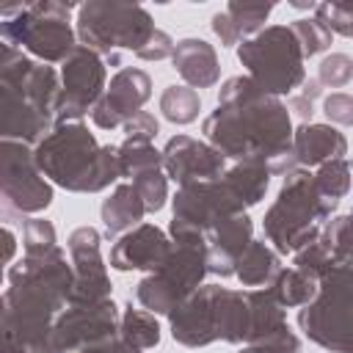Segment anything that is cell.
<instances>
[{
    "mask_svg": "<svg viewBox=\"0 0 353 353\" xmlns=\"http://www.w3.org/2000/svg\"><path fill=\"white\" fill-rule=\"evenodd\" d=\"M325 251L331 254L334 265H345V268H353V215H342V218H334L323 237H317Z\"/></svg>",
    "mask_w": 353,
    "mask_h": 353,
    "instance_id": "24",
    "label": "cell"
},
{
    "mask_svg": "<svg viewBox=\"0 0 353 353\" xmlns=\"http://www.w3.org/2000/svg\"><path fill=\"white\" fill-rule=\"evenodd\" d=\"M251 245V221L245 212L232 215L221 223H215L204 234L207 248V268L218 276H232L237 268V259Z\"/></svg>",
    "mask_w": 353,
    "mask_h": 353,
    "instance_id": "16",
    "label": "cell"
},
{
    "mask_svg": "<svg viewBox=\"0 0 353 353\" xmlns=\"http://www.w3.org/2000/svg\"><path fill=\"white\" fill-rule=\"evenodd\" d=\"M298 323L312 342L336 353H353V268H331L320 279L314 301L301 309Z\"/></svg>",
    "mask_w": 353,
    "mask_h": 353,
    "instance_id": "7",
    "label": "cell"
},
{
    "mask_svg": "<svg viewBox=\"0 0 353 353\" xmlns=\"http://www.w3.org/2000/svg\"><path fill=\"white\" fill-rule=\"evenodd\" d=\"M268 292L281 306H306L317 295V284H314L312 276L301 273L298 268H290V270H279V276L273 279Z\"/></svg>",
    "mask_w": 353,
    "mask_h": 353,
    "instance_id": "23",
    "label": "cell"
},
{
    "mask_svg": "<svg viewBox=\"0 0 353 353\" xmlns=\"http://www.w3.org/2000/svg\"><path fill=\"white\" fill-rule=\"evenodd\" d=\"M163 163H165L168 176L179 185L207 182V179L221 176L223 171V154L215 146H207L188 135H176L168 141L163 152Z\"/></svg>",
    "mask_w": 353,
    "mask_h": 353,
    "instance_id": "15",
    "label": "cell"
},
{
    "mask_svg": "<svg viewBox=\"0 0 353 353\" xmlns=\"http://www.w3.org/2000/svg\"><path fill=\"white\" fill-rule=\"evenodd\" d=\"M80 353H141L138 347H132L130 342H124V339H105V342H97V345H91V347H83Z\"/></svg>",
    "mask_w": 353,
    "mask_h": 353,
    "instance_id": "41",
    "label": "cell"
},
{
    "mask_svg": "<svg viewBox=\"0 0 353 353\" xmlns=\"http://www.w3.org/2000/svg\"><path fill=\"white\" fill-rule=\"evenodd\" d=\"M350 74H353V61L347 55H342V52H334L320 63V83L323 85L339 88V85H345L350 80Z\"/></svg>",
    "mask_w": 353,
    "mask_h": 353,
    "instance_id": "33",
    "label": "cell"
},
{
    "mask_svg": "<svg viewBox=\"0 0 353 353\" xmlns=\"http://www.w3.org/2000/svg\"><path fill=\"white\" fill-rule=\"evenodd\" d=\"M212 30L221 36V44H237L240 41V30L234 28V22L226 11H218L212 17Z\"/></svg>",
    "mask_w": 353,
    "mask_h": 353,
    "instance_id": "40",
    "label": "cell"
},
{
    "mask_svg": "<svg viewBox=\"0 0 353 353\" xmlns=\"http://www.w3.org/2000/svg\"><path fill=\"white\" fill-rule=\"evenodd\" d=\"M157 33L149 11L138 3L91 0L77 8V36L83 47L105 52L110 63H119V50H132L135 55Z\"/></svg>",
    "mask_w": 353,
    "mask_h": 353,
    "instance_id": "5",
    "label": "cell"
},
{
    "mask_svg": "<svg viewBox=\"0 0 353 353\" xmlns=\"http://www.w3.org/2000/svg\"><path fill=\"white\" fill-rule=\"evenodd\" d=\"M298 339H295V334L287 328V331H281V334H276V336H270V339H265V342H256V345H248L243 353H298Z\"/></svg>",
    "mask_w": 353,
    "mask_h": 353,
    "instance_id": "35",
    "label": "cell"
},
{
    "mask_svg": "<svg viewBox=\"0 0 353 353\" xmlns=\"http://www.w3.org/2000/svg\"><path fill=\"white\" fill-rule=\"evenodd\" d=\"M345 152H347V141L342 138V132H336L334 127H325V124H303L292 141V154L303 165L342 160Z\"/></svg>",
    "mask_w": 353,
    "mask_h": 353,
    "instance_id": "19",
    "label": "cell"
},
{
    "mask_svg": "<svg viewBox=\"0 0 353 353\" xmlns=\"http://www.w3.org/2000/svg\"><path fill=\"white\" fill-rule=\"evenodd\" d=\"M149 74L141 69H121L113 80L108 94L97 102V108L91 110L94 124L102 130H113L119 124H127L130 119H135L141 113V105L149 99Z\"/></svg>",
    "mask_w": 353,
    "mask_h": 353,
    "instance_id": "14",
    "label": "cell"
},
{
    "mask_svg": "<svg viewBox=\"0 0 353 353\" xmlns=\"http://www.w3.org/2000/svg\"><path fill=\"white\" fill-rule=\"evenodd\" d=\"M121 339L130 342L138 350L141 347H154L160 342V328L154 323V314L130 306L121 317Z\"/></svg>",
    "mask_w": 353,
    "mask_h": 353,
    "instance_id": "25",
    "label": "cell"
},
{
    "mask_svg": "<svg viewBox=\"0 0 353 353\" xmlns=\"http://www.w3.org/2000/svg\"><path fill=\"white\" fill-rule=\"evenodd\" d=\"M268 176H270V168L262 165V163H237L234 168L226 171L223 179L237 193V199L248 207V204H256L265 196Z\"/></svg>",
    "mask_w": 353,
    "mask_h": 353,
    "instance_id": "22",
    "label": "cell"
},
{
    "mask_svg": "<svg viewBox=\"0 0 353 353\" xmlns=\"http://www.w3.org/2000/svg\"><path fill=\"white\" fill-rule=\"evenodd\" d=\"M174 69L196 88H210L218 83L221 66H218V55L212 50V44H207L204 39H182L174 50Z\"/></svg>",
    "mask_w": 353,
    "mask_h": 353,
    "instance_id": "18",
    "label": "cell"
},
{
    "mask_svg": "<svg viewBox=\"0 0 353 353\" xmlns=\"http://www.w3.org/2000/svg\"><path fill=\"white\" fill-rule=\"evenodd\" d=\"M317 94H320L317 83H314V80H309V83L303 85V91L292 97V110H295L301 119H309V116H312V108H314V99H317Z\"/></svg>",
    "mask_w": 353,
    "mask_h": 353,
    "instance_id": "39",
    "label": "cell"
},
{
    "mask_svg": "<svg viewBox=\"0 0 353 353\" xmlns=\"http://www.w3.org/2000/svg\"><path fill=\"white\" fill-rule=\"evenodd\" d=\"M237 279L248 287H256V284H265L270 279L279 276V256L265 245V243H254L243 251V256L237 259V268H234Z\"/></svg>",
    "mask_w": 353,
    "mask_h": 353,
    "instance_id": "21",
    "label": "cell"
},
{
    "mask_svg": "<svg viewBox=\"0 0 353 353\" xmlns=\"http://www.w3.org/2000/svg\"><path fill=\"white\" fill-rule=\"evenodd\" d=\"M325 116L336 124L353 127V97L350 94H331L325 99Z\"/></svg>",
    "mask_w": 353,
    "mask_h": 353,
    "instance_id": "37",
    "label": "cell"
},
{
    "mask_svg": "<svg viewBox=\"0 0 353 353\" xmlns=\"http://www.w3.org/2000/svg\"><path fill=\"white\" fill-rule=\"evenodd\" d=\"M160 110L174 124H188L199 116V94L185 85H168L160 97Z\"/></svg>",
    "mask_w": 353,
    "mask_h": 353,
    "instance_id": "26",
    "label": "cell"
},
{
    "mask_svg": "<svg viewBox=\"0 0 353 353\" xmlns=\"http://www.w3.org/2000/svg\"><path fill=\"white\" fill-rule=\"evenodd\" d=\"M124 132H127V141H141V143H149L154 135H157V119L146 110H141L135 119H130L124 124Z\"/></svg>",
    "mask_w": 353,
    "mask_h": 353,
    "instance_id": "36",
    "label": "cell"
},
{
    "mask_svg": "<svg viewBox=\"0 0 353 353\" xmlns=\"http://www.w3.org/2000/svg\"><path fill=\"white\" fill-rule=\"evenodd\" d=\"M0 165H3V196L8 207H17L19 212H39L52 201V190L36 165V154H30L25 143L3 141Z\"/></svg>",
    "mask_w": 353,
    "mask_h": 353,
    "instance_id": "10",
    "label": "cell"
},
{
    "mask_svg": "<svg viewBox=\"0 0 353 353\" xmlns=\"http://www.w3.org/2000/svg\"><path fill=\"white\" fill-rule=\"evenodd\" d=\"M69 254H72V265H74V284H72L69 303L80 306V303L108 301L110 281H108V273H105V265L99 256V232L91 226L72 232Z\"/></svg>",
    "mask_w": 353,
    "mask_h": 353,
    "instance_id": "13",
    "label": "cell"
},
{
    "mask_svg": "<svg viewBox=\"0 0 353 353\" xmlns=\"http://www.w3.org/2000/svg\"><path fill=\"white\" fill-rule=\"evenodd\" d=\"M314 17L339 36H353V0H331L314 8Z\"/></svg>",
    "mask_w": 353,
    "mask_h": 353,
    "instance_id": "31",
    "label": "cell"
},
{
    "mask_svg": "<svg viewBox=\"0 0 353 353\" xmlns=\"http://www.w3.org/2000/svg\"><path fill=\"white\" fill-rule=\"evenodd\" d=\"M290 28H292V33H295L303 55H317V52H323L331 44V30L317 17H312V19H295Z\"/></svg>",
    "mask_w": 353,
    "mask_h": 353,
    "instance_id": "30",
    "label": "cell"
},
{
    "mask_svg": "<svg viewBox=\"0 0 353 353\" xmlns=\"http://www.w3.org/2000/svg\"><path fill=\"white\" fill-rule=\"evenodd\" d=\"M116 331V306L113 301H99V303H80L66 309L50 334V350L47 353H69V350H83L97 342L110 339Z\"/></svg>",
    "mask_w": 353,
    "mask_h": 353,
    "instance_id": "12",
    "label": "cell"
},
{
    "mask_svg": "<svg viewBox=\"0 0 353 353\" xmlns=\"http://www.w3.org/2000/svg\"><path fill=\"white\" fill-rule=\"evenodd\" d=\"M146 212V204L135 185H119L113 196L102 204V221L108 234H119L130 226H135Z\"/></svg>",
    "mask_w": 353,
    "mask_h": 353,
    "instance_id": "20",
    "label": "cell"
},
{
    "mask_svg": "<svg viewBox=\"0 0 353 353\" xmlns=\"http://www.w3.org/2000/svg\"><path fill=\"white\" fill-rule=\"evenodd\" d=\"M36 165L66 190H102L121 176L116 146H97L94 135L80 124H61L36 149Z\"/></svg>",
    "mask_w": 353,
    "mask_h": 353,
    "instance_id": "2",
    "label": "cell"
},
{
    "mask_svg": "<svg viewBox=\"0 0 353 353\" xmlns=\"http://www.w3.org/2000/svg\"><path fill=\"white\" fill-rule=\"evenodd\" d=\"M171 334L176 342L199 347L215 339L240 342L251 334L248 292L223 290L215 284L193 292L182 306L171 312Z\"/></svg>",
    "mask_w": 353,
    "mask_h": 353,
    "instance_id": "3",
    "label": "cell"
},
{
    "mask_svg": "<svg viewBox=\"0 0 353 353\" xmlns=\"http://www.w3.org/2000/svg\"><path fill=\"white\" fill-rule=\"evenodd\" d=\"M72 3H22L0 8L3 39L8 47H25L44 61H66L74 50V33L69 28Z\"/></svg>",
    "mask_w": 353,
    "mask_h": 353,
    "instance_id": "6",
    "label": "cell"
},
{
    "mask_svg": "<svg viewBox=\"0 0 353 353\" xmlns=\"http://www.w3.org/2000/svg\"><path fill=\"white\" fill-rule=\"evenodd\" d=\"M3 353H30L19 339H14V336H6L3 334Z\"/></svg>",
    "mask_w": 353,
    "mask_h": 353,
    "instance_id": "42",
    "label": "cell"
},
{
    "mask_svg": "<svg viewBox=\"0 0 353 353\" xmlns=\"http://www.w3.org/2000/svg\"><path fill=\"white\" fill-rule=\"evenodd\" d=\"M314 182L320 188V193L336 207V201L347 193L350 188V163L347 160H331L323 163V168L314 174Z\"/></svg>",
    "mask_w": 353,
    "mask_h": 353,
    "instance_id": "28",
    "label": "cell"
},
{
    "mask_svg": "<svg viewBox=\"0 0 353 353\" xmlns=\"http://www.w3.org/2000/svg\"><path fill=\"white\" fill-rule=\"evenodd\" d=\"M105 88V66L99 55L88 47H74L63 61V88L58 97L55 119L58 124H69V119H80Z\"/></svg>",
    "mask_w": 353,
    "mask_h": 353,
    "instance_id": "11",
    "label": "cell"
},
{
    "mask_svg": "<svg viewBox=\"0 0 353 353\" xmlns=\"http://www.w3.org/2000/svg\"><path fill=\"white\" fill-rule=\"evenodd\" d=\"M334 204L320 193L312 174L290 171L276 204L265 215V232L281 254L301 251L320 237V221L328 218Z\"/></svg>",
    "mask_w": 353,
    "mask_h": 353,
    "instance_id": "4",
    "label": "cell"
},
{
    "mask_svg": "<svg viewBox=\"0 0 353 353\" xmlns=\"http://www.w3.org/2000/svg\"><path fill=\"white\" fill-rule=\"evenodd\" d=\"M251 80L270 97L292 94L303 83V50L287 25H273L237 50Z\"/></svg>",
    "mask_w": 353,
    "mask_h": 353,
    "instance_id": "8",
    "label": "cell"
},
{
    "mask_svg": "<svg viewBox=\"0 0 353 353\" xmlns=\"http://www.w3.org/2000/svg\"><path fill=\"white\" fill-rule=\"evenodd\" d=\"M204 132L223 157L262 163L270 174L287 171L290 160H295L287 108L251 77L223 83L218 110L204 121Z\"/></svg>",
    "mask_w": 353,
    "mask_h": 353,
    "instance_id": "1",
    "label": "cell"
},
{
    "mask_svg": "<svg viewBox=\"0 0 353 353\" xmlns=\"http://www.w3.org/2000/svg\"><path fill=\"white\" fill-rule=\"evenodd\" d=\"M119 160H121V176H138L143 171L160 168L163 154L152 143L124 141V146H119Z\"/></svg>",
    "mask_w": 353,
    "mask_h": 353,
    "instance_id": "27",
    "label": "cell"
},
{
    "mask_svg": "<svg viewBox=\"0 0 353 353\" xmlns=\"http://www.w3.org/2000/svg\"><path fill=\"white\" fill-rule=\"evenodd\" d=\"M50 248H55V229L39 218L25 221V251L39 254V251H50Z\"/></svg>",
    "mask_w": 353,
    "mask_h": 353,
    "instance_id": "34",
    "label": "cell"
},
{
    "mask_svg": "<svg viewBox=\"0 0 353 353\" xmlns=\"http://www.w3.org/2000/svg\"><path fill=\"white\" fill-rule=\"evenodd\" d=\"M207 248L176 243V248L168 254V259L138 284V301L154 314H171L176 306H182L199 287V281L207 273Z\"/></svg>",
    "mask_w": 353,
    "mask_h": 353,
    "instance_id": "9",
    "label": "cell"
},
{
    "mask_svg": "<svg viewBox=\"0 0 353 353\" xmlns=\"http://www.w3.org/2000/svg\"><path fill=\"white\" fill-rule=\"evenodd\" d=\"M174 50H176V44L171 41V36L163 33V30H157V33L149 39V44L138 52V58H143V61H160V58H165V55H174Z\"/></svg>",
    "mask_w": 353,
    "mask_h": 353,
    "instance_id": "38",
    "label": "cell"
},
{
    "mask_svg": "<svg viewBox=\"0 0 353 353\" xmlns=\"http://www.w3.org/2000/svg\"><path fill=\"white\" fill-rule=\"evenodd\" d=\"M223 11L232 17V22L240 30V36H245V33H256L265 25V19L273 11V3H240V0H234Z\"/></svg>",
    "mask_w": 353,
    "mask_h": 353,
    "instance_id": "29",
    "label": "cell"
},
{
    "mask_svg": "<svg viewBox=\"0 0 353 353\" xmlns=\"http://www.w3.org/2000/svg\"><path fill=\"white\" fill-rule=\"evenodd\" d=\"M132 185L138 188L146 210H160L165 204L168 188H165V176H163L160 168H152V171H143V174L132 176Z\"/></svg>",
    "mask_w": 353,
    "mask_h": 353,
    "instance_id": "32",
    "label": "cell"
},
{
    "mask_svg": "<svg viewBox=\"0 0 353 353\" xmlns=\"http://www.w3.org/2000/svg\"><path fill=\"white\" fill-rule=\"evenodd\" d=\"M174 251V245L168 243V237L157 229V226H138L135 232L124 234L113 251H110V265L119 270H132V268H143V270H157L168 254Z\"/></svg>",
    "mask_w": 353,
    "mask_h": 353,
    "instance_id": "17",
    "label": "cell"
}]
</instances>
